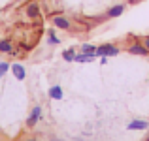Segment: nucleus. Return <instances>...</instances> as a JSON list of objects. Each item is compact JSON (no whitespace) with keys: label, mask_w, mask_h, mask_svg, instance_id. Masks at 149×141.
Here are the masks:
<instances>
[{"label":"nucleus","mask_w":149,"mask_h":141,"mask_svg":"<svg viewBox=\"0 0 149 141\" xmlns=\"http://www.w3.org/2000/svg\"><path fill=\"white\" fill-rule=\"evenodd\" d=\"M26 15H29V17H38V15H40V6H38L36 2H30L29 6H26Z\"/></svg>","instance_id":"obj_8"},{"label":"nucleus","mask_w":149,"mask_h":141,"mask_svg":"<svg viewBox=\"0 0 149 141\" xmlns=\"http://www.w3.org/2000/svg\"><path fill=\"white\" fill-rule=\"evenodd\" d=\"M10 68H11V66L8 64V62H0V77H2V75H4V73H6Z\"/></svg>","instance_id":"obj_15"},{"label":"nucleus","mask_w":149,"mask_h":141,"mask_svg":"<svg viewBox=\"0 0 149 141\" xmlns=\"http://www.w3.org/2000/svg\"><path fill=\"white\" fill-rule=\"evenodd\" d=\"M10 70H11V73H13L19 81H23L26 77V72H25V66H23V64H11Z\"/></svg>","instance_id":"obj_6"},{"label":"nucleus","mask_w":149,"mask_h":141,"mask_svg":"<svg viewBox=\"0 0 149 141\" xmlns=\"http://www.w3.org/2000/svg\"><path fill=\"white\" fill-rule=\"evenodd\" d=\"M40 119H42V107H40V105H34L32 111H30V115H29V119H26V126H29V128L36 126V122Z\"/></svg>","instance_id":"obj_3"},{"label":"nucleus","mask_w":149,"mask_h":141,"mask_svg":"<svg viewBox=\"0 0 149 141\" xmlns=\"http://www.w3.org/2000/svg\"><path fill=\"white\" fill-rule=\"evenodd\" d=\"M96 58V55H87V53H76L74 62H93Z\"/></svg>","instance_id":"obj_9"},{"label":"nucleus","mask_w":149,"mask_h":141,"mask_svg":"<svg viewBox=\"0 0 149 141\" xmlns=\"http://www.w3.org/2000/svg\"><path fill=\"white\" fill-rule=\"evenodd\" d=\"M49 98L51 100H62V88L58 85H53L49 88Z\"/></svg>","instance_id":"obj_10"},{"label":"nucleus","mask_w":149,"mask_h":141,"mask_svg":"<svg viewBox=\"0 0 149 141\" xmlns=\"http://www.w3.org/2000/svg\"><path fill=\"white\" fill-rule=\"evenodd\" d=\"M128 53H130V55H140V57H147L149 51L143 47L142 41H136V44H132L130 47H128Z\"/></svg>","instance_id":"obj_5"},{"label":"nucleus","mask_w":149,"mask_h":141,"mask_svg":"<svg viewBox=\"0 0 149 141\" xmlns=\"http://www.w3.org/2000/svg\"><path fill=\"white\" fill-rule=\"evenodd\" d=\"M62 58H64L66 62H74V58H76V49H66L64 53H62Z\"/></svg>","instance_id":"obj_13"},{"label":"nucleus","mask_w":149,"mask_h":141,"mask_svg":"<svg viewBox=\"0 0 149 141\" xmlns=\"http://www.w3.org/2000/svg\"><path fill=\"white\" fill-rule=\"evenodd\" d=\"M11 51H13V45L10 40H0V53H11Z\"/></svg>","instance_id":"obj_11"},{"label":"nucleus","mask_w":149,"mask_h":141,"mask_svg":"<svg viewBox=\"0 0 149 141\" xmlns=\"http://www.w3.org/2000/svg\"><path fill=\"white\" fill-rule=\"evenodd\" d=\"M81 53H87V55H95L96 53V47L91 44H83L81 45Z\"/></svg>","instance_id":"obj_14"},{"label":"nucleus","mask_w":149,"mask_h":141,"mask_svg":"<svg viewBox=\"0 0 149 141\" xmlns=\"http://www.w3.org/2000/svg\"><path fill=\"white\" fill-rule=\"evenodd\" d=\"M96 57H117L119 55V47H115L113 44H104L100 47H96Z\"/></svg>","instance_id":"obj_1"},{"label":"nucleus","mask_w":149,"mask_h":141,"mask_svg":"<svg viewBox=\"0 0 149 141\" xmlns=\"http://www.w3.org/2000/svg\"><path fill=\"white\" fill-rule=\"evenodd\" d=\"M47 44H49V45H58V44H61V40L55 36V30H53V28L47 30Z\"/></svg>","instance_id":"obj_12"},{"label":"nucleus","mask_w":149,"mask_h":141,"mask_svg":"<svg viewBox=\"0 0 149 141\" xmlns=\"http://www.w3.org/2000/svg\"><path fill=\"white\" fill-rule=\"evenodd\" d=\"M125 10H127V4H117V6L109 8V10L106 11V17L108 19H115V17H119V15H123Z\"/></svg>","instance_id":"obj_4"},{"label":"nucleus","mask_w":149,"mask_h":141,"mask_svg":"<svg viewBox=\"0 0 149 141\" xmlns=\"http://www.w3.org/2000/svg\"><path fill=\"white\" fill-rule=\"evenodd\" d=\"M26 141H36V139H26Z\"/></svg>","instance_id":"obj_18"},{"label":"nucleus","mask_w":149,"mask_h":141,"mask_svg":"<svg viewBox=\"0 0 149 141\" xmlns=\"http://www.w3.org/2000/svg\"><path fill=\"white\" fill-rule=\"evenodd\" d=\"M51 21H53V25L57 26V28H61V30H70L72 28V23H70L64 15H53Z\"/></svg>","instance_id":"obj_2"},{"label":"nucleus","mask_w":149,"mask_h":141,"mask_svg":"<svg viewBox=\"0 0 149 141\" xmlns=\"http://www.w3.org/2000/svg\"><path fill=\"white\" fill-rule=\"evenodd\" d=\"M142 44H143V47H146V49L149 51V36H146V38H143V40H142Z\"/></svg>","instance_id":"obj_16"},{"label":"nucleus","mask_w":149,"mask_h":141,"mask_svg":"<svg viewBox=\"0 0 149 141\" xmlns=\"http://www.w3.org/2000/svg\"><path fill=\"white\" fill-rule=\"evenodd\" d=\"M138 2H142V0H128V4H138Z\"/></svg>","instance_id":"obj_17"},{"label":"nucleus","mask_w":149,"mask_h":141,"mask_svg":"<svg viewBox=\"0 0 149 141\" xmlns=\"http://www.w3.org/2000/svg\"><path fill=\"white\" fill-rule=\"evenodd\" d=\"M127 128H128V130H147L149 122H147V120H132Z\"/></svg>","instance_id":"obj_7"}]
</instances>
